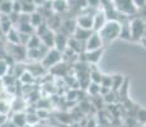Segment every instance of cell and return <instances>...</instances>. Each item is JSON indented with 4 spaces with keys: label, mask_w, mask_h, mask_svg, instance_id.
<instances>
[{
    "label": "cell",
    "mask_w": 146,
    "mask_h": 127,
    "mask_svg": "<svg viewBox=\"0 0 146 127\" xmlns=\"http://www.w3.org/2000/svg\"><path fill=\"white\" fill-rule=\"evenodd\" d=\"M121 25H122V23L117 19H108L107 21V23L102 27V29L98 32L103 41V45L111 43V42L116 41L117 38H119Z\"/></svg>",
    "instance_id": "obj_1"
},
{
    "label": "cell",
    "mask_w": 146,
    "mask_h": 127,
    "mask_svg": "<svg viewBox=\"0 0 146 127\" xmlns=\"http://www.w3.org/2000/svg\"><path fill=\"white\" fill-rule=\"evenodd\" d=\"M131 29V38L132 41H140L145 35L146 31V22L142 18H133L130 22Z\"/></svg>",
    "instance_id": "obj_2"
},
{
    "label": "cell",
    "mask_w": 146,
    "mask_h": 127,
    "mask_svg": "<svg viewBox=\"0 0 146 127\" xmlns=\"http://www.w3.org/2000/svg\"><path fill=\"white\" fill-rule=\"evenodd\" d=\"M61 60H62V52L53 47V49L48 50L46 56L41 60V65L44 69H50V67H55Z\"/></svg>",
    "instance_id": "obj_3"
},
{
    "label": "cell",
    "mask_w": 146,
    "mask_h": 127,
    "mask_svg": "<svg viewBox=\"0 0 146 127\" xmlns=\"http://www.w3.org/2000/svg\"><path fill=\"white\" fill-rule=\"evenodd\" d=\"M113 4L116 9H118V12L125 15H130L137 12V8L135 7L132 0H113Z\"/></svg>",
    "instance_id": "obj_4"
},
{
    "label": "cell",
    "mask_w": 146,
    "mask_h": 127,
    "mask_svg": "<svg viewBox=\"0 0 146 127\" xmlns=\"http://www.w3.org/2000/svg\"><path fill=\"white\" fill-rule=\"evenodd\" d=\"M85 51H94V50H99V49H103V41L102 38H100L99 33L98 32H93L92 33V36L89 37L88 39H86L85 43Z\"/></svg>",
    "instance_id": "obj_5"
},
{
    "label": "cell",
    "mask_w": 146,
    "mask_h": 127,
    "mask_svg": "<svg viewBox=\"0 0 146 127\" xmlns=\"http://www.w3.org/2000/svg\"><path fill=\"white\" fill-rule=\"evenodd\" d=\"M107 13L104 10H98L93 15V32H99L102 27L107 23Z\"/></svg>",
    "instance_id": "obj_6"
},
{
    "label": "cell",
    "mask_w": 146,
    "mask_h": 127,
    "mask_svg": "<svg viewBox=\"0 0 146 127\" xmlns=\"http://www.w3.org/2000/svg\"><path fill=\"white\" fill-rule=\"evenodd\" d=\"M76 25L84 29H90L93 31V15H89V14H83L79 15L76 18Z\"/></svg>",
    "instance_id": "obj_7"
},
{
    "label": "cell",
    "mask_w": 146,
    "mask_h": 127,
    "mask_svg": "<svg viewBox=\"0 0 146 127\" xmlns=\"http://www.w3.org/2000/svg\"><path fill=\"white\" fill-rule=\"evenodd\" d=\"M102 55H103V49L94 50V51H85L84 52V59L89 64H97L102 59Z\"/></svg>",
    "instance_id": "obj_8"
},
{
    "label": "cell",
    "mask_w": 146,
    "mask_h": 127,
    "mask_svg": "<svg viewBox=\"0 0 146 127\" xmlns=\"http://www.w3.org/2000/svg\"><path fill=\"white\" fill-rule=\"evenodd\" d=\"M55 36H56V33L53 32L52 29L46 31L43 35L40 36L42 45H44V46L48 47V49H53V47H55Z\"/></svg>",
    "instance_id": "obj_9"
},
{
    "label": "cell",
    "mask_w": 146,
    "mask_h": 127,
    "mask_svg": "<svg viewBox=\"0 0 146 127\" xmlns=\"http://www.w3.org/2000/svg\"><path fill=\"white\" fill-rule=\"evenodd\" d=\"M67 42H69V37L65 33H56L55 36V49L64 52L67 47Z\"/></svg>",
    "instance_id": "obj_10"
},
{
    "label": "cell",
    "mask_w": 146,
    "mask_h": 127,
    "mask_svg": "<svg viewBox=\"0 0 146 127\" xmlns=\"http://www.w3.org/2000/svg\"><path fill=\"white\" fill-rule=\"evenodd\" d=\"M92 33H93V31H90V29H84V28L76 27V29H75L74 33H72V37L76 39V41L84 42V43H85L86 39L92 36Z\"/></svg>",
    "instance_id": "obj_11"
},
{
    "label": "cell",
    "mask_w": 146,
    "mask_h": 127,
    "mask_svg": "<svg viewBox=\"0 0 146 127\" xmlns=\"http://www.w3.org/2000/svg\"><path fill=\"white\" fill-rule=\"evenodd\" d=\"M12 122L15 125V127H24L27 125V114L17 111L12 117Z\"/></svg>",
    "instance_id": "obj_12"
},
{
    "label": "cell",
    "mask_w": 146,
    "mask_h": 127,
    "mask_svg": "<svg viewBox=\"0 0 146 127\" xmlns=\"http://www.w3.org/2000/svg\"><path fill=\"white\" fill-rule=\"evenodd\" d=\"M125 84V76L122 74H116L112 75V86L111 89L113 92H118V90L122 88V85Z\"/></svg>",
    "instance_id": "obj_13"
},
{
    "label": "cell",
    "mask_w": 146,
    "mask_h": 127,
    "mask_svg": "<svg viewBox=\"0 0 146 127\" xmlns=\"http://www.w3.org/2000/svg\"><path fill=\"white\" fill-rule=\"evenodd\" d=\"M5 36H7V39L9 41L10 45H21V39H19V31L15 27H13Z\"/></svg>",
    "instance_id": "obj_14"
},
{
    "label": "cell",
    "mask_w": 146,
    "mask_h": 127,
    "mask_svg": "<svg viewBox=\"0 0 146 127\" xmlns=\"http://www.w3.org/2000/svg\"><path fill=\"white\" fill-rule=\"evenodd\" d=\"M52 9L56 13H62L69 8V3L67 0H52Z\"/></svg>",
    "instance_id": "obj_15"
},
{
    "label": "cell",
    "mask_w": 146,
    "mask_h": 127,
    "mask_svg": "<svg viewBox=\"0 0 146 127\" xmlns=\"http://www.w3.org/2000/svg\"><path fill=\"white\" fill-rule=\"evenodd\" d=\"M119 38L121 39H125V41H132V38H131L130 22H128V23H122V25H121Z\"/></svg>",
    "instance_id": "obj_16"
},
{
    "label": "cell",
    "mask_w": 146,
    "mask_h": 127,
    "mask_svg": "<svg viewBox=\"0 0 146 127\" xmlns=\"http://www.w3.org/2000/svg\"><path fill=\"white\" fill-rule=\"evenodd\" d=\"M42 45V42H41V38L38 37L37 35H32L29 37V39H28V42H27V50H32V49H38Z\"/></svg>",
    "instance_id": "obj_17"
},
{
    "label": "cell",
    "mask_w": 146,
    "mask_h": 127,
    "mask_svg": "<svg viewBox=\"0 0 146 127\" xmlns=\"http://www.w3.org/2000/svg\"><path fill=\"white\" fill-rule=\"evenodd\" d=\"M29 23L32 27H35V29L38 27V25H41L42 23H43V19H42V14L35 12L32 13L29 15Z\"/></svg>",
    "instance_id": "obj_18"
},
{
    "label": "cell",
    "mask_w": 146,
    "mask_h": 127,
    "mask_svg": "<svg viewBox=\"0 0 146 127\" xmlns=\"http://www.w3.org/2000/svg\"><path fill=\"white\" fill-rule=\"evenodd\" d=\"M35 12H37V7H36L33 3L23 1V0H22V13L31 15V14L35 13Z\"/></svg>",
    "instance_id": "obj_19"
},
{
    "label": "cell",
    "mask_w": 146,
    "mask_h": 127,
    "mask_svg": "<svg viewBox=\"0 0 146 127\" xmlns=\"http://www.w3.org/2000/svg\"><path fill=\"white\" fill-rule=\"evenodd\" d=\"M17 29L21 33H26V35H35V32H36V29H35V27H32L31 25V23H21V24H18V28Z\"/></svg>",
    "instance_id": "obj_20"
},
{
    "label": "cell",
    "mask_w": 146,
    "mask_h": 127,
    "mask_svg": "<svg viewBox=\"0 0 146 127\" xmlns=\"http://www.w3.org/2000/svg\"><path fill=\"white\" fill-rule=\"evenodd\" d=\"M13 3V1H12ZM10 1H3L0 3V14H5V15H9L13 12V5Z\"/></svg>",
    "instance_id": "obj_21"
},
{
    "label": "cell",
    "mask_w": 146,
    "mask_h": 127,
    "mask_svg": "<svg viewBox=\"0 0 146 127\" xmlns=\"http://www.w3.org/2000/svg\"><path fill=\"white\" fill-rule=\"evenodd\" d=\"M35 78H36V76L33 75L31 71H28V70H26L23 74L19 76L21 81H22V83H24V84H32L33 81H35Z\"/></svg>",
    "instance_id": "obj_22"
},
{
    "label": "cell",
    "mask_w": 146,
    "mask_h": 127,
    "mask_svg": "<svg viewBox=\"0 0 146 127\" xmlns=\"http://www.w3.org/2000/svg\"><path fill=\"white\" fill-rule=\"evenodd\" d=\"M12 109V104L5 99H0V114L7 116Z\"/></svg>",
    "instance_id": "obj_23"
},
{
    "label": "cell",
    "mask_w": 146,
    "mask_h": 127,
    "mask_svg": "<svg viewBox=\"0 0 146 127\" xmlns=\"http://www.w3.org/2000/svg\"><path fill=\"white\" fill-rule=\"evenodd\" d=\"M8 70H9V64H8V61L4 60V59H0V79L7 76Z\"/></svg>",
    "instance_id": "obj_24"
},
{
    "label": "cell",
    "mask_w": 146,
    "mask_h": 127,
    "mask_svg": "<svg viewBox=\"0 0 146 127\" xmlns=\"http://www.w3.org/2000/svg\"><path fill=\"white\" fill-rule=\"evenodd\" d=\"M102 78H103V74L100 71H97V70H94V71H92L89 74V79H90L92 83L99 84V85H100V81H102Z\"/></svg>",
    "instance_id": "obj_25"
},
{
    "label": "cell",
    "mask_w": 146,
    "mask_h": 127,
    "mask_svg": "<svg viewBox=\"0 0 146 127\" xmlns=\"http://www.w3.org/2000/svg\"><path fill=\"white\" fill-rule=\"evenodd\" d=\"M88 92L90 95H93V97H95V95H98L100 93V85L99 84H95V83H89L88 84Z\"/></svg>",
    "instance_id": "obj_26"
},
{
    "label": "cell",
    "mask_w": 146,
    "mask_h": 127,
    "mask_svg": "<svg viewBox=\"0 0 146 127\" xmlns=\"http://www.w3.org/2000/svg\"><path fill=\"white\" fill-rule=\"evenodd\" d=\"M136 120L141 123L142 126L146 125V109L145 108H140L136 113Z\"/></svg>",
    "instance_id": "obj_27"
},
{
    "label": "cell",
    "mask_w": 146,
    "mask_h": 127,
    "mask_svg": "<svg viewBox=\"0 0 146 127\" xmlns=\"http://www.w3.org/2000/svg\"><path fill=\"white\" fill-rule=\"evenodd\" d=\"M76 27L78 25H76V22L75 21H66L65 23H64V25H62L64 29H67L69 31V33H71V35L74 33V31L76 29Z\"/></svg>",
    "instance_id": "obj_28"
},
{
    "label": "cell",
    "mask_w": 146,
    "mask_h": 127,
    "mask_svg": "<svg viewBox=\"0 0 146 127\" xmlns=\"http://www.w3.org/2000/svg\"><path fill=\"white\" fill-rule=\"evenodd\" d=\"M100 86L107 89H111L112 86V75H103L102 81H100Z\"/></svg>",
    "instance_id": "obj_29"
},
{
    "label": "cell",
    "mask_w": 146,
    "mask_h": 127,
    "mask_svg": "<svg viewBox=\"0 0 146 127\" xmlns=\"http://www.w3.org/2000/svg\"><path fill=\"white\" fill-rule=\"evenodd\" d=\"M116 95H117V92H113V90L111 89L104 95V100L107 102V103H113V102L116 100Z\"/></svg>",
    "instance_id": "obj_30"
},
{
    "label": "cell",
    "mask_w": 146,
    "mask_h": 127,
    "mask_svg": "<svg viewBox=\"0 0 146 127\" xmlns=\"http://www.w3.org/2000/svg\"><path fill=\"white\" fill-rule=\"evenodd\" d=\"M12 5H13L14 13H18V14L22 13V0H13Z\"/></svg>",
    "instance_id": "obj_31"
},
{
    "label": "cell",
    "mask_w": 146,
    "mask_h": 127,
    "mask_svg": "<svg viewBox=\"0 0 146 127\" xmlns=\"http://www.w3.org/2000/svg\"><path fill=\"white\" fill-rule=\"evenodd\" d=\"M133 1V4H135V7L137 8V9H140V8H145L146 7V0H132Z\"/></svg>",
    "instance_id": "obj_32"
},
{
    "label": "cell",
    "mask_w": 146,
    "mask_h": 127,
    "mask_svg": "<svg viewBox=\"0 0 146 127\" xmlns=\"http://www.w3.org/2000/svg\"><path fill=\"white\" fill-rule=\"evenodd\" d=\"M89 4V7H98L100 3V0H86Z\"/></svg>",
    "instance_id": "obj_33"
},
{
    "label": "cell",
    "mask_w": 146,
    "mask_h": 127,
    "mask_svg": "<svg viewBox=\"0 0 146 127\" xmlns=\"http://www.w3.org/2000/svg\"><path fill=\"white\" fill-rule=\"evenodd\" d=\"M84 127H97V122H95V120H88V122Z\"/></svg>",
    "instance_id": "obj_34"
},
{
    "label": "cell",
    "mask_w": 146,
    "mask_h": 127,
    "mask_svg": "<svg viewBox=\"0 0 146 127\" xmlns=\"http://www.w3.org/2000/svg\"><path fill=\"white\" fill-rule=\"evenodd\" d=\"M44 1H46V0H33V4L37 7V5H42Z\"/></svg>",
    "instance_id": "obj_35"
},
{
    "label": "cell",
    "mask_w": 146,
    "mask_h": 127,
    "mask_svg": "<svg viewBox=\"0 0 146 127\" xmlns=\"http://www.w3.org/2000/svg\"><path fill=\"white\" fill-rule=\"evenodd\" d=\"M139 42H140V43H141L144 47H146V37H145V36H144V37H142L141 39H140Z\"/></svg>",
    "instance_id": "obj_36"
},
{
    "label": "cell",
    "mask_w": 146,
    "mask_h": 127,
    "mask_svg": "<svg viewBox=\"0 0 146 127\" xmlns=\"http://www.w3.org/2000/svg\"><path fill=\"white\" fill-rule=\"evenodd\" d=\"M46 1H52V0H46Z\"/></svg>",
    "instance_id": "obj_37"
},
{
    "label": "cell",
    "mask_w": 146,
    "mask_h": 127,
    "mask_svg": "<svg viewBox=\"0 0 146 127\" xmlns=\"http://www.w3.org/2000/svg\"><path fill=\"white\" fill-rule=\"evenodd\" d=\"M144 36H145V37H146V31H145V35H144Z\"/></svg>",
    "instance_id": "obj_38"
}]
</instances>
